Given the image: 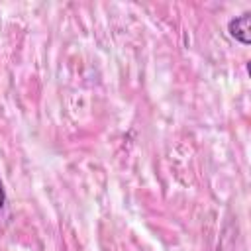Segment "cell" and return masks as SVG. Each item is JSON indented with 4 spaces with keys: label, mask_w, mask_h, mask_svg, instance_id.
<instances>
[{
    "label": "cell",
    "mask_w": 251,
    "mask_h": 251,
    "mask_svg": "<svg viewBox=\"0 0 251 251\" xmlns=\"http://www.w3.org/2000/svg\"><path fill=\"white\" fill-rule=\"evenodd\" d=\"M249 29H251V14L243 12L241 16H235L229 20L227 24V31L231 37H235L237 41H241L243 45H249L251 37H249Z\"/></svg>",
    "instance_id": "6da1fadb"
},
{
    "label": "cell",
    "mask_w": 251,
    "mask_h": 251,
    "mask_svg": "<svg viewBox=\"0 0 251 251\" xmlns=\"http://www.w3.org/2000/svg\"><path fill=\"white\" fill-rule=\"evenodd\" d=\"M6 202V192H4V184H2V178H0V208L4 206Z\"/></svg>",
    "instance_id": "7a4b0ae2"
}]
</instances>
